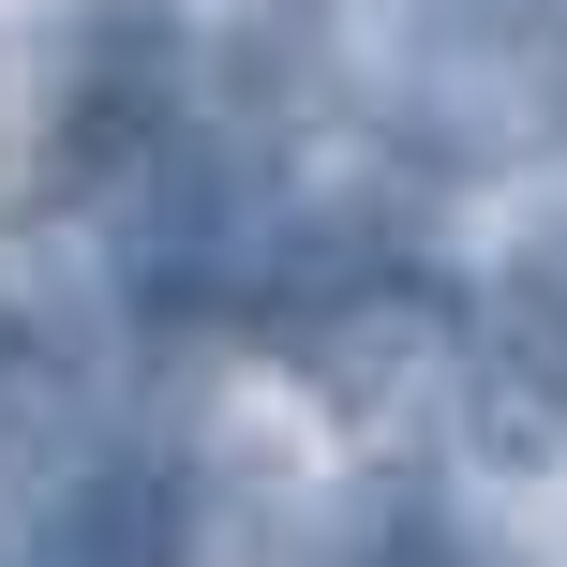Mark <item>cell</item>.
Instances as JSON below:
<instances>
[{
  "instance_id": "obj_2",
  "label": "cell",
  "mask_w": 567,
  "mask_h": 567,
  "mask_svg": "<svg viewBox=\"0 0 567 567\" xmlns=\"http://www.w3.org/2000/svg\"><path fill=\"white\" fill-rule=\"evenodd\" d=\"M449 403H463V449H478L493 478L567 463V269H493L478 284Z\"/></svg>"
},
{
  "instance_id": "obj_3",
  "label": "cell",
  "mask_w": 567,
  "mask_h": 567,
  "mask_svg": "<svg viewBox=\"0 0 567 567\" xmlns=\"http://www.w3.org/2000/svg\"><path fill=\"white\" fill-rule=\"evenodd\" d=\"M30 567H195V478L165 449H105L45 493Z\"/></svg>"
},
{
  "instance_id": "obj_1",
  "label": "cell",
  "mask_w": 567,
  "mask_h": 567,
  "mask_svg": "<svg viewBox=\"0 0 567 567\" xmlns=\"http://www.w3.org/2000/svg\"><path fill=\"white\" fill-rule=\"evenodd\" d=\"M389 120L463 179L567 150V0H449L389 45Z\"/></svg>"
}]
</instances>
